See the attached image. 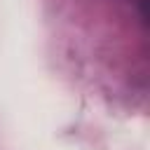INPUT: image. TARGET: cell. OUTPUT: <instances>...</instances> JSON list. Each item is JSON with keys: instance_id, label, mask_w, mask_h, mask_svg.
<instances>
[]
</instances>
